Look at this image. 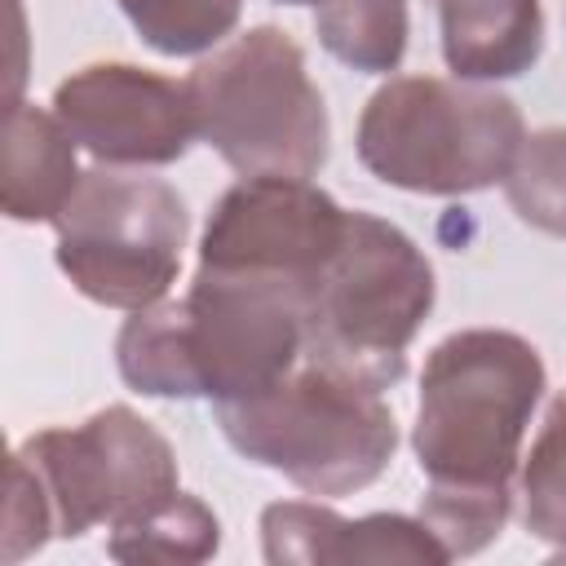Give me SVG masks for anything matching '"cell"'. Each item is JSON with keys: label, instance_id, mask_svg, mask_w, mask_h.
I'll return each instance as SVG.
<instances>
[{"label": "cell", "instance_id": "cell-1", "mask_svg": "<svg viewBox=\"0 0 566 566\" xmlns=\"http://www.w3.org/2000/svg\"><path fill=\"white\" fill-rule=\"evenodd\" d=\"M539 394V349L517 332H451L424 358L411 433L420 473L429 478L420 522L451 557L482 553L504 531L513 509L509 478Z\"/></svg>", "mask_w": 566, "mask_h": 566}, {"label": "cell", "instance_id": "cell-2", "mask_svg": "<svg viewBox=\"0 0 566 566\" xmlns=\"http://www.w3.org/2000/svg\"><path fill=\"white\" fill-rule=\"evenodd\" d=\"M305 354V287L248 270L199 265L181 301L133 310L115 363L150 398L239 402L279 385Z\"/></svg>", "mask_w": 566, "mask_h": 566}, {"label": "cell", "instance_id": "cell-3", "mask_svg": "<svg viewBox=\"0 0 566 566\" xmlns=\"http://www.w3.org/2000/svg\"><path fill=\"white\" fill-rule=\"evenodd\" d=\"M522 111L469 80L402 75L371 93L358 119V159L385 186L411 195H473L509 177L522 146Z\"/></svg>", "mask_w": 566, "mask_h": 566}, {"label": "cell", "instance_id": "cell-4", "mask_svg": "<svg viewBox=\"0 0 566 566\" xmlns=\"http://www.w3.org/2000/svg\"><path fill=\"white\" fill-rule=\"evenodd\" d=\"M217 424L243 460L292 478L305 495L371 486L398 447V424L380 389L318 363L287 371L265 394L217 402Z\"/></svg>", "mask_w": 566, "mask_h": 566}, {"label": "cell", "instance_id": "cell-5", "mask_svg": "<svg viewBox=\"0 0 566 566\" xmlns=\"http://www.w3.org/2000/svg\"><path fill=\"white\" fill-rule=\"evenodd\" d=\"M433 310V265L389 221L349 212L345 239L305 296V358L358 385L389 389Z\"/></svg>", "mask_w": 566, "mask_h": 566}, {"label": "cell", "instance_id": "cell-6", "mask_svg": "<svg viewBox=\"0 0 566 566\" xmlns=\"http://www.w3.org/2000/svg\"><path fill=\"white\" fill-rule=\"evenodd\" d=\"M199 137L243 177H314L327 164V106L305 53L279 27H252L186 75Z\"/></svg>", "mask_w": 566, "mask_h": 566}, {"label": "cell", "instance_id": "cell-7", "mask_svg": "<svg viewBox=\"0 0 566 566\" xmlns=\"http://www.w3.org/2000/svg\"><path fill=\"white\" fill-rule=\"evenodd\" d=\"M53 230L57 265L75 292L133 314L172 287L190 217L168 181L102 164L80 177Z\"/></svg>", "mask_w": 566, "mask_h": 566}, {"label": "cell", "instance_id": "cell-8", "mask_svg": "<svg viewBox=\"0 0 566 566\" xmlns=\"http://www.w3.org/2000/svg\"><path fill=\"white\" fill-rule=\"evenodd\" d=\"M40 482L53 535L75 539L97 522H128L177 495V455L168 438L128 407H106L75 429H40L18 451Z\"/></svg>", "mask_w": 566, "mask_h": 566}, {"label": "cell", "instance_id": "cell-9", "mask_svg": "<svg viewBox=\"0 0 566 566\" xmlns=\"http://www.w3.org/2000/svg\"><path fill=\"white\" fill-rule=\"evenodd\" d=\"M349 212L310 177H243L230 186L203 230L199 265L248 270L301 283L305 296L340 248Z\"/></svg>", "mask_w": 566, "mask_h": 566}, {"label": "cell", "instance_id": "cell-10", "mask_svg": "<svg viewBox=\"0 0 566 566\" xmlns=\"http://www.w3.org/2000/svg\"><path fill=\"white\" fill-rule=\"evenodd\" d=\"M53 115L71 137L111 168L172 164L186 155L195 128V102L186 80H168L128 62H93L57 84Z\"/></svg>", "mask_w": 566, "mask_h": 566}, {"label": "cell", "instance_id": "cell-11", "mask_svg": "<svg viewBox=\"0 0 566 566\" xmlns=\"http://www.w3.org/2000/svg\"><path fill=\"white\" fill-rule=\"evenodd\" d=\"M261 544L265 562L274 566H349V562H424L442 566L451 553L420 517L402 513H371V517H340L323 504L283 500L261 513Z\"/></svg>", "mask_w": 566, "mask_h": 566}, {"label": "cell", "instance_id": "cell-12", "mask_svg": "<svg viewBox=\"0 0 566 566\" xmlns=\"http://www.w3.org/2000/svg\"><path fill=\"white\" fill-rule=\"evenodd\" d=\"M442 27V57L455 80H513L544 49L539 0H429Z\"/></svg>", "mask_w": 566, "mask_h": 566}, {"label": "cell", "instance_id": "cell-13", "mask_svg": "<svg viewBox=\"0 0 566 566\" xmlns=\"http://www.w3.org/2000/svg\"><path fill=\"white\" fill-rule=\"evenodd\" d=\"M71 128L35 106L13 102L4 111V217L9 221H57L80 186Z\"/></svg>", "mask_w": 566, "mask_h": 566}, {"label": "cell", "instance_id": "cell-14", "mask_svg": "<svg viewBox=\"0 0 566 566\" xmlns=\"http://www.w3.org/2000/svg\"><path fill=\"white\" fill-rule=\"evenodd\" d=\"M314 35L336 62L389 75L407 53V0H327L314 9Z\"/></svg>", "mask_w": 566, "mask_h": 566}, {"label": "cell", "instance_id": "cell-15", "mask_svg": "<svg viewBox=\"0 0 566 566\" xmlns=\"http://www.w3.org/2000/svg\"><path fill=\"white\" fill-rule=\"evenodd\" d=\"M217 544L221 526L212 509L186 491L111 526V557L119 562H203L217 553Z\"/></svg>", "mask_w": 566, "mask_h": 566}, {"label": "cell", "instance_id": "cell-16", "mask_svg": "<svg viewBox=\"0 0 566 566\" xmlns=\"http://www.w3.org/2000/svg\"><path fill=\"white\" fill-rule=\"evenodd\" d=\"M119 9L155 53L195 57L234 31L243 0H119Z\"/></svg>", "mask_w": 566, "mask_h": 566}, {"label": "cell", "instance_id": "cell-17", "mask_svg": "<svg viewBox=\"0 0 566 566\" xmlns=\"http://www.w3.org/2000/svg\"><path fill=\"white\" fill-rule=\"evenodd\" d=\"M522 517L535 539L566 548V394L553 398L522 464Z\"/></svg>", "mask_w": 566, "mask_h": 566}, {"label": "cell", "instance_id": "cell-18", "mask_svg": "<svg viewBox=\"0 0 566 566\" xmlns=\"http://www.w3.org/2000/svg\"><path fill=\"white\" fill-rule=\"evenodd\" d=\"M274 4H314V9H318V4H327V0H274Z\"/></svg>", "mask_w": 566, "mask_h": 566}, {"label": "cell", "instance_id": "cell-19", "mask_svg": "<svg viewBox=\"0 0 566 566\" xmlns=\"http://www.w3.org/2000/svg\"><path fill=\"white\" fill-rule=\"evenodd\" d=\"M562 239H566V221H562Z\"/></svg>", "mask_w": 566, "mask_h": 566}]
</instances>
